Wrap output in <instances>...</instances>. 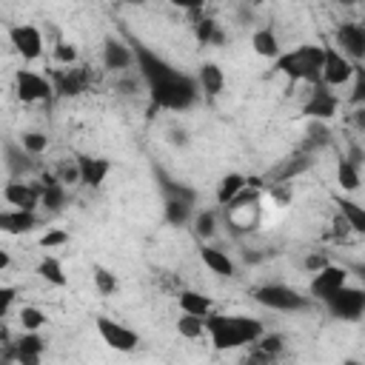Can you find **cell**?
Here are the masks:
<instances>
[{"label":"cell","instance_id":"6da1fadb","mask_svg":"<svg viewBox=\"0 0 365 365\" xmlns=\"http://www.w3.org/2000/svg\"><path fill=\"white\" fill-rule=\"evenodd\" d=\"M205 334L214 345V351H237V348H248L251 342H257L265 328L259 319L245 317V314H208L205 317Z\"/></svg>","mask_w":365,"mask_h":365},{"label":"cell","instance_id":"7a4b0ae2","mask_svg":"<svg viewBox=\"0 0 365 365\" xmlns=\"http://www.w3.org/2000/svg\"><path fill=\"white\" fill-rule=\"evenodd\" d=\"M277 71H282L288 80H299L308 83L311 88L319 86V71H322V46L314 43H302L294 51H285L274 60Z\"/></svg>","mask_w":365,"mask_h":365},{"label":"cell","instance_id":"3957f363","mask_svg":"<svg viewBox=\"0 0 365 365\" xmlns=\"http://www.w3.org/2000/svg\"><path fill=\"white\" fill-rule=\"evenodd\" d=\"M148 94H151V103L160 106V108H168V111H185V108H191V106L197 103L200 88H197V80H194V77L177 71L174 77L148 86Z\"/></svg>","mask_w":365,"mask_h":365},{"label":"cell","instance_id":"277c9868","mask_svg":"<svg viewBox=\"0 0 365 365\" xmlns=\"http://www.w3.org/2000/svg\"><path fill=\"white\" fill-rule=\"evenodd\" d=\"M254 299L271 311H305L311 305L308 297H302L297 288L282 285V282H268V285L254 288Z\"/></svg>","mask_w":365,"mask_h":365},{"label":"cell","instance_id":"5b68a950","mask_svg":"<svg viewBox=\"0 0 365 365\" xmlns=\"http://www.w3.org/2000/svg\"><path fill=\"white\" fill-rule=\"evenodd\" d=\"M356 71V63H351L348 57H342L331 40H322V71H319V83L325 88H339L345 86Z\"/></svg>","mask_w":365,"mask_h":365},{"label":"cell","instance_id":"8992f818","mask_svg":"<svg viewBox=\"0 0 365 365\" xmlns=\"http://www.w3.org/2000/svg\"><path fill=\"white\" fill-rule=\"evenodd\" d=\"M325 308L334 319H342V322H356L362 314H365V291L356 288V285H342L339 291H334L328 299H325Z\"/></svg>","mask_w":365,"mask_h":365},{"label":"cell","instance_id":"52a82bcc","mask_svg":"<svg viewBox=\"0 0 365 365\" xmlns=\"http://www.w3.org/2000/svg\"><path fill=\"white\" fill-rule=\"evenodd\" d=\"M97 334H100V339L111 348V351H120V354H128V351H134L137 345H140V334L137 331H131L128 325H123V322H117V319H111V317H97Z\"/></svg>","mask_w":365,"mask_h":365},{"label":"cell","instance_id":"ba28073f","mask_svg":"<svg viewBox=\"0 0 365 365\" xmlns=\"http://www.w3.org/2000/svg\"><path fill=\"white\" fill-rule=\"evenodd\" d=\"M334 48L348 57L351 63L359 66V60L365 57V26L359 23H339L334 31Z\"/></svg>","mask_w":365,"mask_h":365},{"label":"cell","instance_id":"9c48e42d","mask_svg":"<svg viewBox=\"0 0 365 365\" xmlns=\"http://www.w3.org/2000/svg\"><path fill=\"white\" fill-rule=\"evenodd\" d=\"M14 94L20 103H40V100H48L54 94V88H51V80H46L43 74L20 68L14 74Z\"/></svg>","mask_w":365,"mask_h":365},{"label":"cell","instance_id":"30bf717a","mask_svg":"<svg viewBox=\"0 0 365 365\" xmlns=\"http://www.w3.org/2000/svg\"><path fill=\"white\" fill-rule=\"evenodd\" d=\"M9 43L23 60H37L43 54V31L31 23H20L9 29Z\"/></svg>","mask_w":365,"mask_h":365},{"label":"cell","instance_id":"8fae6325","mask_svg":"<svg viewBox=\"0 0 365 365\" xmlns=\"http://www.w3.org/2000/svg\"><path fill=\"white\" fill-rule=\"evenodd\" d=\"M336 108H339V97H336L331 88H325V86L319 83V86L311 88L308 100L302 103V117L325 123V120H331V117L336 114Z\"/></svg>","mask_w":365,"mask_h":365},{"label":"cell","instance_id":"7c38bea8","mask_svg":"<svg viewBox=\"0 0 365 365\" xmlns=\"http://www.w3.org/2000/svg\"><path fill=\"white\" fill-rule=\"evenodd\" d=\"M91 83V74L86 66H68V68H57L51 77V88L60 97H80Z\"/></svg>","mask_w":365,"mask_h":365},{"label":"cell","instance_id":"4fadbf2b","mask_svg":"<svg viewBox=\"0 0 365 365\" xmlns=\"http://www.w3.org/2000/svg\"><path fill=\"white\" fill-rule=\"evenodd\" d=\"M314 165V154H308V151H302V148H297V151H291L288 157H282L262 180L265 182H288V180H294V177H299V174H305L308 168Z\"/></svg>","mask_w":365,"mask_h":365},{"label":"cell","instance_id":"5bb4252c","mask_svg":"<svg viewBox=\"0 0 365 365\" xmlns=\"http://www.w3.org/2000/svg\"><path fill=\"white\" fill-rule=\"evenodd\" d=\"M342 285H348V271L342 265H325L322 271H317L308 282V294L319 302H325L334 291H339Z\"/></svg>","mask_w":365,"mask_h":365},{"label":"cell","instance_id":"9a60e30c","mask_svg":"<svg viewBox=\"0 0 365 365\" xmlns=\"http://www.w3.org/2000/svg\"><path fill=\"white\" fill-rule=\"evenodd\" d=\"M3 200L14 205L17 211H37L40 205V185H31L26 180H9L3 185Z\"/></svg>","mask_w":365,"mask_h":365},{"label":"cell","instance_id":"2e32d148","mask_svg":"<svg viewBox=\"0 0 365 365\" xmlns=\"http://www.w3.org/2000/svg\"><path fill=\"white\" fill-rule=\"evenodd\" d=\"M77 163V171H80V185H88V188H100L111 171V160L106 157H88V154H77L74 157Z\"/></svg>","mask_w":365,"mask_h":365},{"label":"cell","instance_id":"e0dca14e","mask_svg":"<svg viewBox=\"0 0 365 365\" xmlns=\"http://www.w3.org/2000/svg\"><path fill=\"white\" fill-rule=\"evenodd\" d=\"M46 354V339L37 331H23L14 339V362L17 365H40Z\"/></svg>","mask_w":365,"mask_h":365},{"label":"cell","instance_id":"ac0fdd59","mask_svg":"<svg viewBox=\"0 0 365 365\" xmlns=\"http://www.w3.org/2000/svg\"><path fill=\"white\" fill-rule=\"evenodd\" d=\"M103 66L111 68V71H125L134 66V51L131 46H125L123 40L117 37H106L103 43Z\"/></svg>","mask_w":365,"mask_h":365},{"label":"cell","instance_id":"d6986e66","mask_svg":"<svg viewBox=\"0 0 365 365\" xmlns=\"http://www.w3.org/2000/svg\"><path fill=\"white\" fill-rule=\"evenodd\" d=\"M37 225V214L34 211H0V231L3 234H29Z\"/></svg>","mask_w":365,"mask_h":365},{"label":"cell","instance_id":"ffe728a7","mask_svg":"<svg viewBox=\"0 0 365 365\" xmlns=\"http://www.w3.org/2000/svg\"><path fill=\"white\" fill-rule=\"evenodd\" d=\"M40 202L48 208V211H60L63 202H66V185L57 182L54 171H46L40 177Z\"/></svg>","mask_w":365,"mask_h":365},{"label":"cell","instance_id":"44dd1931","mask_svg":"<svg viewBox=\"0 0 365 365\" xmlns=\"http://www.w3.org/2000/svg\"><path fill=\"white\" fill-rule=\"evenodd\" d=\"M177 305H180L182 314H191V317H208V314L214 311L211 297H205V294H200V291H191V288H182V291L177 294Z\"/></svg>","mask_w":365,"mask_h":365},{"label":"cell","instance_id":"7402d4cb","mask_svg":"<svg viewBox=\"0 0 365 365\" xmlns=\"http://www.w3.org/2000/svg\"><path fill=\"white\" fill-rule=\"evenodd\" d=\"M197 88H202L208 97H217V94L225 88V74H222V68H220L217 63L205 60V63L200 66V71H197Z\"/></svg>","mask_w":365,"mask_h":365},{"label":"cell","instance_id":"603a6c76","mask_svg":"<svg viewBox=\"0 0 365 365\" xmlns=\"http://www.w3.org/2000/svg\"><path fill=\"white\" fill-rule=\"evenodd\" d=\"M200 259H202L205 268L214 271L217 277H234V271H237L234 259H231L225 251L214 248V245H202V248H200Z\"/></svg>","mask_w":365,"mask_h":365},{"label":"cell","instance_id":"cb8c5ba5","mask_svg":"<svg viewBox=\"0 0 365 365\" xmlns=\"http://www.w3.org/2000/svg\"><path fill=\"white\" fill-rule=\"evenodd\" d=\"M251 48L259 54V57H268V60H277L282 51H279V40H277V34H274V29H257L254 34H251Z\"/></svg>","mask_w":365,"mask_h":365},{"label":"cell","instance_id":"d4e9b609","mask_svg":"<svg viewBox=\"0 0 365 365\" xmlns=\"http://www.w3.org/2000/svg\"><path fill=\"white\" fill-rule=\"evenodd\" d=\"M6 168H9V174H11V180H20L29 168H31V157L23 151V145L20 143H6Z\"/></svg>","mask_w":365,"mask_h":365},{"label":"cell","instance_id":"484cf974","mask_svg":"<svg viewBox=\"0 0 365 365\" xmlns=\"http://www.w3.org/2000/svg\"><path fill=\"white\" fill-rule=\"evenodd\" d=\"M194 37H197L202 46H222V43H225V34H222L220 23L211 20V17H197V20H194Z\"/></svg>","mask_w":365,"mask_h":365},{"label":"cell","instance_id":"4316f807","mask_svg":"<svg viewBox=\"0 0 365 365\" xmlns=\"http://www.w3.org/2000/svg\"><path fill=\"white\" fill-rule=\"evenodd\" d=\"M245 188V174H240V171H231V174H225L220 182H217V202L225 208L240 191Z\"/></svg>","mask_w":365,"mask_h":365},{"label":"cell","instance_id":"83f0119b","mask_svg":"<svg viewBox=\"0 0 365 365\" xmlns=\"http://www.w3.org/2000/svg\"><path fill=\"white\" fill-rule=\"evenodd\" d=\"M336 205H339V217L348 222V228L354 231V234H365V211H362V205L359 202H354V200H336Z\"/></svg>","mask_w":365,"mask_h":365},{"label":"cell","instance_id":"f1b7e54d","mask_svg":"<svg viewBox=\"0 0 365 365\" xmlns=\"http://www.w3.org/2000/svg\"><path fill=\"white\" fill-rule=\"evenodd\" d=\"M305 143H302V151H308V154H314V148H325L328 143H331V131H328V125L325 123H319V120H308V128H305Z\"/></svg>","mask_w":365,"mask_h":365},{"label":"cell","instance_id":"f546056e","mask_svg":"<svg viewBox=\"0 0 365 365\" xmlns=\"http://www.w3.org/2000/svg\"><path fill=\"white\" fill-rule=\"evenodd\" d=\"M37 274H40L46 282L57 285V288H63V285L68 282V277H66V271H63V262H60L57 257H43V259L37 262Z\"/></svg>","mask_w":365,"mask_h":365},{"label":"cell","instance_id":"4dcf8cb0","mask_svg":"<svg viewBox=\"0 0 365 365\" xmlns=\"http://www.w3.org/2000/svg\"><path fill=\"white\" fill-rule=\"evenodd\" d=\"M160 185H163V191H165V200H180V202H188V205L197 202V191H194V188L180 185V182L168 180L165 174H160Z\"/></svg>","mask_w":365,"mask_h":365},{"label":"cell","instance_id":"1f68e13d","mask_svg":"<svg viewBox=\"0 0 365 365\" xmlns=\"http://www.w3.org/2000/svg\"><path fill=\"white\" fill-rule=\"evenodd\" d=\"M191 217H194V205H188V202H180V200H165V222L168 225H185V222H191Z\"/></svg>","mask_w":365,"mask_h":365},{"label":"cell","instance_id":"d6a6232c","mask_svg":"<svg viewBox=\"0 0 365 365\" xmlns=\"http://www.w3.org/2000/svg\"><path fill=\"white\" fill-rule=\"evenodd\" d=\"M336 182L342 191H356L359 188V168L354 163H348L345 157L336 163Z\"/></svg>","mask_w":365,"mask_h":365},{"label":"cell","instance_id":"836d02e7","mask_svg":"<svg viewBox=\"0 0 365 365\" xmlns=\"http://www.w3.org/2000/svg\"><path fill=\"white\" fill-rule=\"evenodd\" d=\"M177 334L185 339H200L205 334V317H191V314H180L177 319Z\"/></svg>","mask_w":365,"mask_h":365},{"label":"cell","instance_id":"e575fe53","mask_svg":"<svg viewBox=\"0 0 365 365\" xmlns=\"http://www.w3.org/2000/svg\"><path fill=\"white\" fill-rule=\"evenodd\" d=\"M191 220H194V234L200 240H211L217 234V214L214 211H197Z\"/></svg>","mask_w":365,"mask_h":365},{"label":"cell","instance_id":"d590c367","mask_svg":"<svg viewBox=\"0 0 365 365\" xmlns=\"http://www.w3.org/2000/svg\"><path fill=\"white\" fill-rule=\"evenodd\" d=\"M20 145H23V151L29 157H37V154H43L48 148V137L43 131H23L20 134Z\"/></svg>","mask_w":365,"mask_h":365},{"label":"cell","instance_id":"8d00e7d4","mask_svg":"<svg viewBox=\"0 0 365 365\" xmlns=\"http://www.w3.org/2000/svg\"><path fill=\"white\" fill-rule=\"evenodd\" d=\"M91 277H94V285H97V291H100L103 297H111V294L120 288V282H117L114 271H108V268H103V265H94Z\"/></svg>","mask_w":365,"mask_h":365},{"label":"cell","instance_id":"74e56055","mask_svg":"<svg viewBox=\"0 0 365 365\" xmlns=\"http://www.w3.org/2000/svg\"><path fill=\"white\" fill-rule=\"evenodd\" d=\"M17 319H20L23 331H40L46 325V314L40 308H34V305H23L20 314H17Z\"/></svg>","mask_w":365,"mask_h":365},{"label":"cell","instance_id":"f35d334b","mask_svg":"<svg viewBox=\"0 0 365 365\" xmlns=\"http://www.w3.org/2000/svg\"><path fill=\"white\" fill-rule=\"evenodd\" d=\"M251 345H257L259 351H265V354H271V356H277L279 359V354L285 351V336L282 334H262L257 342H251Z\"/></svg>","mask_w":365,"mask_h":365},{"label":"cell","instance_id":"ab89813d","mask_svg":"<svg viewBox=\"0 0 365 365\" xmlns=\"http://www.w3.org/2000/svg\"><path fill=\"white\" fill-rule=\"evenodd\" d=\"M54 60H57L63 68H68V66H77V46H74V43H66V40H60V43L54 46Z\"/></svg>","mask_w":365,"mask_h":365},{"label":"cell","instance_id":"60d3db41","mask_svg":"<svg viewBox=\"0 0 365 365\" xmlns=\"http://www.w3.org/2000/svg\"><path fill=\"white\" fill-rule=\"evenodd\" d=\"M57 182L60 185H74V182H80V171H77V163L74 160H68V163H63L60 168H57Z\"/></svg>","mask_w":365,"mask_h":365},{"label":"cell","instance_id":"b9f144b4","mask_svg":"<svg viewBox=\"0 0 365 365\" xmlns=\"http://www.w3.org/2000/svg\"><path fill=\"white\" fill-rule=\"evenodd\" d=\"M242 365H277V356L259 351L257 345H248V354L242 356Z\"/></svg>","mask_w":365,"mask_h":365},{"label":"cell","instance_id":"7bdbcfd3","mask_svg":"<svg viewBox=\"0 0 365 365\" xmlns=\"http://www.w3.org/2000/svg\"><path fill=\"white\" fill-rule=\"evenodd\" d=\"M66 242H68V231H63V228H51L40 237V248H60Z\"/></svg>","mask_w":365,"mask_h":365},{"label":"cell","instance_id":"ee69618b","mask_svg":"<svg viewBox=\"0 0 365 365\" xmlns=\"http://www.w3.org/2000/svg\"><path fill=\"white\" fill-rule=\"evenodd\" d=\"M325 265H331V259H328V254H322V251H311V254H305V259H302V268H305L308 274H317V271H322Z\"/></svg>","mask_w":365,"mask_h":365},{"label":"cell","instance_id":"f6af8a7d","mask_svg":"<svg viewBox=\"0 0 365 365\" xmlns=\"http://www.w3.org/2000/svg\"><path fill=\"white\" fill-rule=\"evenodd\" d=\"M268 191H271V197L279 205H288V200H291V182H268Z\"/></svg>","mask_w":365,"mask_h":365},{"label":"cell","instance_id":"bcb514c9","mask_svg":"<svg viewBox=\"0 0 365 365\" xmlns=\"http://www.w3.org/2000/svg\"><path fill=\"white\" fill-rule=\"evenodd\" d=\"M14 297H17V288H14V285H0V317H6V314H9V308H11Z\"/></svg>","mask_w":365,"mask_h":365},{"label":"cell","instance_id":"7dc6e473","mask_svg":"<svg viewBox=\"0 0 365 365\" xmlns=\"http://www.w3.org/2000/svg\"><path fill=\"white\" fill-rule=\"evenodd\" d=\"M0 365H14V339L0 342Z\"/></svg>","mask_w":365,"mask_h":365},{"label":"cell","instance_id":"c3c4849f","mask_svg":"<svg viewBox=\"0 0 365 365\" xmlns=\"http://www.w3.org/2000/svg\"><path fill=\"white\" fill-rule=\"evenodd\" d=\"M348 231H351V228H348V222H345V220L336 214V217H334V234H336V237H345Z\"/></svg>","mask_w":365,"mask_h":365},{"label":"cell","instance_id":"681fc988","mask_svg":"<svg viewBox=\"0 0 365 365\" xmlns=\"http://www.w3.org/2000/svg\"><path fill=\"white\" fill-rule=\"evenodd\" d=\"M171 143H188V137H185V131H171Z\"/></svg>","mask_w":365,"mask_h":365},{"label":"cell","instance_id":"f907efd6","mask_svg":"<svg viewBox=\"0 0 365 365\" xmlns=\"http://www.w3.org/2000/svg\"><path fill=\"white\" fill-rule=\"evenodd\" d=\"M9 265H11V257H9V254H6L3 248H0V271H6Z\"/></svg>","mask_w":365,"mask_h":365},{"label":"cell","instance_id":"816d5d0a","mask_svg":"<svg viewBox=\"0 0 365 365\" xmlns=\"http://www.w3.org/2000/svg\"><path fill=\"white\" fill-rule=\"evenodd\" d=\"M9 339H11V336H9V331L0 325V342H9Z\"/></svg>","mask_w":365,"mask_h":365},{"label":"cell","instance_id":"f5cc1de1","mask_svg":"<svg viewBox=\"0 0 365 365\" xmlns=\"http://www.w3.org/2000/svg\"><path fill=\"white\" fill-rule=\"evenodd\" d=\"M345 365H362L359 359H345Z\"/></svg>","mask_w":365,"mask_h":365}]
</instances>
